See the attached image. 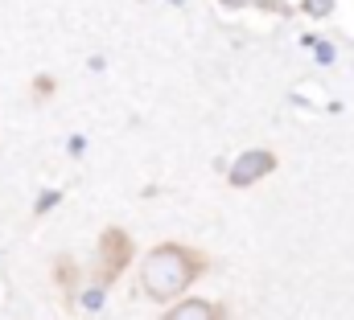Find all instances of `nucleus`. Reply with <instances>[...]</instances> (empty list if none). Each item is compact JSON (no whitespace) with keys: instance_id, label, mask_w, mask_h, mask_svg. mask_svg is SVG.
<instances>
[{"instance_id":"f257e3e1","label":"nucleus","mask_w":354,"mask_h":320,"mask_svg":"<svg viewBox=\"0 0 354 320\" xmlns=\"http://www.w3.org/2000/svg\"><path fill=\"white\" fill-rule=\"evenodd\" d=\"M140 279H145V292H153L157 300H169L194 279V259L185 250H177V246H161V250H153L145 259Z\"/></svg>"},{"instance_id":"f03ea898","label":"nucleus","mask_w":354,"mask_h":320,"mask_svg":"<svg viewBox=\"0 0 354 320\" xmlns=\"http://www.w3.org/2000/svg\"><path fill=\"white\" fill-rule=\"evenodd\" d=\"M272 168H276L272 152H243V157L235 160V168H231V181L235 185H252V181H260Z\"/></svg>"},{"instance_id":"7ed1b4c3","label":"nucleus","mask_w":354,"mask_h":320,"mask_svg":"<svg viewBox=\"0 0 354 320\" xmlns=\"http://www.w3.org/2000/svg\"><path fill=\"white\" fill-rule=\"evenodd\" d=\"M165 320H218V317H214V308L206 300H189V304H177Z\"/></svg>"},{"instance_id":"20e7f679","label":"nucleus","mask_w":354,"mask_h":320,"mask_svg":"<svg viewBox=\"0 0 354 320\" xmlns=\"http://www.w3.org/2000/svg\"><path fill=\"white\" fill-rule=\"evenodd\" d=\"M330 4H334V0H305V8H309L313 17H326V12H330Z\"/></svg>"},{"instance_id":"39448f33","label":"nucleus","mask_w":354,"mask_h":320,"mask_svg":"<svg viewBox=\"0 0 354 320\" xmlns=\"http://www.w3.org/2000/svg\"><path fill=\"white\" fill-rule=\"evenodd\" d=\"M227 4H243V0H227Z\"/></svg>"},{"instance_id":"423d86ee","label":"nucleus","mask_w":354,"mask_h":320,"mask_svg":"<svg viewBox=\"0 0 354 320\" xmlns=\"http://www.w3.org/2000/svg\"><path fill=\"white\" fill-rule=\"evenodd\" d=\"M177 4H181V0H177Z\"/></svg>"}]
</instances>
